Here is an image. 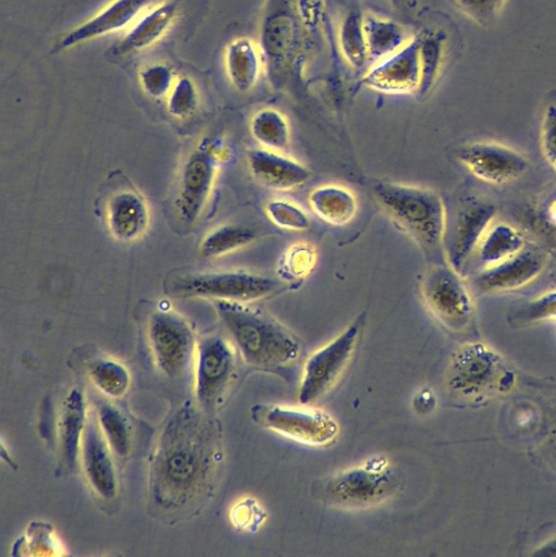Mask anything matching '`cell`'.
I'll return each instance as SVG.
<instances>
[{
  "instance_id": "cell-39",
  "label": "cell",
  "mask_w": 556,
  "mask_h": 557,
  "mask_svg": "<svg viewBox=\"0 0 556 557\" xmlns=\"http://www.w3.org/2000/svg\"><path fill=\"white\" fill-rule=\"evenodd\" d=\"M265 512L252 498H244L231 511L233 524L240 530L255 531L264 520Z\"/></svg>"
},
{
  "instance_id": "cell-25",
  "label": "cell",
  "mask_w": 556,
  "mask_h": 557,
  "mask_svg": "<svg viewBox=\"0 0 556 557\" xmlns=\"http://www.w3.org/2000/svg\"><path fill=\"white\" fill-rule=\"evenodd\" d=\"M362 27L372 63L396 52L413 37L400 23L371 12L362 13Z\"/></svg>"
},
{
  "instance_id": "cell-42",
  "label": "cell",
  "mask_w": 556,
  "mask_h": 557,
  "mask_svg": "<svg viewBox=\"0 0 556 557\" xmlns=\"http://www.w3.org/2000/svg\"><path fill=\"white\" fill-rule=\"evenodd\" d=\"M534 556H556V535L542 545H540L532 553Z\"/></svg>"
},
{
  "instance_id": "cell-17",
  "label": "cell",
  "mask_w": 556,
  "mask_h": 557,
  "mask_svg": "<svg viewBox=\"0 0 556 557\" xmlns=\"http://www.w3.org/2000/svg\"><path fill=\"white\" fill-rule=\"evenodd\" d=\"M112 454L96 416L95 418L88 417L79 455L88 484L104 500H111L118 494V479Z\"/></svg>"
},
{
  "instance_id": "cell-19",
  "label": "cell",
  "mask_w": 556,
  "mask_h": 557,
  "mask_svg": "<svg viewBox=\"0 0 556 557\" xmlns=\"http://www.w3.org/2000/svg\"><path fill=\"white\" fill-rule=\"evenodd\" d=\"M153 0H112L97 14L67 32L60 40L63 49L131 26Z\"/></svg>"
},
{
  "instance_id": "cell-6",
  "label": "cell",
  "mask_w": 556,
  "mask_h": 557,
  "mask_svg": "<svg viewBox=\"0 0 556 557\" xmlns=\"http://www.w3.org/2000/svg\"><path fill=\"white\" fill-rule=\"evenodd\" d=\"M366 321L367 312H359L336 337L309 356L299 384L298 399L301 405L318 401L339 380L351 360Z\"/></svg>"
},
{
  "instance_id": "cell-3",
  "label": "cell",
  "mask_w": 556,
  "mask_h": 557,
  "mask_svg": "<svg viewBox=\"0 0 556 557\" xmlns=\"http://www.w3.org/2000/svg\"><path fill=\"white\" fill-rule=\"evenodd\" d=\"M371 191L376 205L428 258L444 249L447 213L440 194L388 181L373 183Z\"/></svg>"
},
{
  "instance_id": "cell-14",
  "label": "cell",
  "mask_w": 556,
  "mask_h": 557,
  "mask_svg": "<svg viewBox=\"0 0 556 557\" xmlns=\"http://www.w3.org/2000/svg\"><path fill=\"white\" fill-rule=\"evenodd\" d=\"M496 207L485 200L471 198L457 209L444 238L445 261L462 273L481 239L494 223Z\"/></svg>"
},
{
  "instance_id": "cell-7",
  "label": "cell",
  "mask_w": 556,
  "mask_h": 557,
  "mask_svg": "<svg viewBox=\"0 0 556 557\" xmlns=\"http://www.w3.org/2000/svg\"><path fill=\"white\" fill-rule=\"evenodd\" d=\"M283 282L261 273L228 270L188 274L174 280L173 293L183 297H200L249 304L280 293Z\"/></svg>"
},
{
  "instance_id": "cell-43",
  "label": "cell",
  "mask_w": 556,
  "mask_h": 557,
  "mask_svg": "<svg viewBox=\"0 0 556 557\" xmlns=\"http://www.w3.org/2000/svg\"><path fill=\"white\" fill-rule=\"evenodd\" d=\"M549 432L547 436L548 446L551 448V451L556 458V416L553 418L552 423L549 425Z\"/></svg>"
},
{
  "instance_id": "cell-33",
  "label": "cell",
  "mask_w": 556,
  "mask_h": 557,
  "mask_svg": "<svg viewBox=\"0 0 556 557\" xmlns=\"http://www.w3.org/2000/svg\"><path fill=\"white\" fill-rule=\"evenodd\" d=\"M421 83L419 95L428 94L434 86L444 58L443 40L436 33L419 35Z\"/></svg>"
},
{
  "instance_id": "cell-27",
  "label": "cell",
  "mask_w": 556,
  "mask_h": 557,
  "mask_svg": "<svg viewBox=\"0 0 556 557\" xmlns=\"http://www.w3.org/2000/svg\"><path fill=\"white\" fill-rule=\"evenodd\" d=\"M249 131L260 147L285 152L291 145V126L287 117L275 108L256 111L249 121Z\"/></svg>"
},
{
  "instance_id": "cell-10",
  "label": "cell",
  "mask_w": 556,
  "mask_h": 557,
  "mask_svg": "<svg viewBox=\"0 0 556 557\" xmlns=\"http://www.w3.org/2000/svg\"><path fill=\"white\" fill-rule=\"evenodd\" d=\"M147 341L157 368L180 377L194 362L197 343L188 322L170 310H157L146 325Z\"/></svg>"
},
{
  "instance_id": "cell-26",
  "label": "cell",
  "mask_w": 556,
  "mask_h": 557,
  "mask_svg": "<svg viewBox=\"0 0 556 557\" xmlns=\"http://www.w3.org/2000/svg\"><path fill=\"white\" fill-rule=\"evenodd\" d=\"M526 245L519 230L506 222L493 223L481 239L473 257L482 269H485L512 257Z\"/></svg>"
},
{
  "instance_id": "cell-37",
  "label": "cell",
  "mask_w": 556,
  "mask_h": 557,
  "mask_svg": "<svg viewBox=\"0 0 556 557\" xmlns=\"http://www.w3.org/2000/svg\"><path fill=\"white\" fill-rule=\"evenodd\" d=\"M175 81L174 71L164 63L145 66L139 72V83L143 90L153 99L168 97Z\"/></svg>"
},
{
  "instance_id": "cell-11",
  "label": "cell",
  "mask_w": 556,
  "mask_h": 557,
  "mask_svg": "<svg viewBox=\"0 0 556 557\" xmlns=\"http://www.w3.org/2000/svg\"><path fill=\"white\" fill-rule=\"evenodd\" d=\"M459 163L477 180L503 186L524 176L529 159L519 150L497 141H473L456 152Z\"/></svg>"
},
{
  "instance_id": "cell-21",
  "label": "cell",
  "mask_w": 556,
  "mask_h": 557,
  "mask_svg": "<svg viewBox=\"0 0 556 557\" xmlns=\"http://www.w3.org/2000/svg\"><path fill=\"white\" fill-rule=\"evenodd\" d=\"M176 13L177 4L174 1L161 2L147 9L114 46L113 53L124 55L152 46L171 27Z\"/></svg>"
},
{
  "instance_id": "cell-22",
  "label": "cell",
  "mask_w": 556,
  "mask_h": 557,
  "mask_svg": "<svg viewBox=\"0 0 556 557\" xmlns=\"http://www.w3.org/2000/svg\"><path fill=\"white\" fill-rule=\"evenodd\" d=\"M87 420L84 394L74 387L62 401L58 422L61 462L67 471L75 469Z\"/></svg>"
},
{
  "instance_id": "cell-16",
  "label": "cell",
  "mask_w": 556,
  "mask_h": 557,
  "mask_svg": "<svg viewBox=\"0 0 556 557\" xmlns=\"http://www.w3.org/2000/svg\"><path fill=\"white\" fill-rule=\"evenodd\" d=\"M546 263V252L539 247L526 245L512 257L482 269L475 283L485 293L516 290L533 282L543 272Z\"/></svg>"
},
{
  "instance_id": "cell-20",
  "label": "cell",
  "mask_w": 556,
  "mask_h": 557,
  "mask_svg": "<svg viewBox=\"0 0 556 557\" xmlns=\"http://www.w3.org/2000/svg\"><path fill=\"white\" fill-rule=\"evenodd\" d=\"M106 212L108 227L118 240L135 242L148 228V206L136 191L121 190L113 194L107 202Z\"/></svg>"
},
{
  "instance_id": "cell-9",
  "label": "cell",
  "mask_w": 556,
  "mask_h": 557,
  "mask_svg": "<svg viewBox=\"0 0 556 557\" xmlns=\"http://www.w3.org/2000/svg\"><path fill=\"white\" fill-rule=\"evenodd\" d=\"M251 418L263 428L312 446L329 445L339 433V425L330 413L306 405H255Z\"/></svg>"
},
{
  "instance_id": "cell-34",
  "label": "cell",
  "mask_w": 556,
  "mask_h": 557,
  "mask_svg": "<svg viewBox=\"0 0 556 557\" xmlns=\"http://www.w3.org/2000/svg\"><path fill=\"white\" fill-rule=\"evenodd\" d=\"M509 319L518 325L556 321V289L546 290L515 307Z\"/></svg>"
},
{
  "instance_id": "cell-5",
  "label": "cell",
  "mask_w": 556,
  "mask_h": 557,
  "mask_svg": "<svg viewBox=\"0 0 556 557\" xmlns=\"http://www.w3.org/2000/svg\"><path fill=\"white\" fill-rule=\"evenodd\" d=\"M396 469L385 456L338 471L318 483V496L329 505L361 509L383 503L400 486Z\"/></svg>"
},
{
  "instance_id": "cell-30",
  "label": "cell",
  "mask_w": 556,
  "mask_h": 557,
  "mask_svg": "<svg viewBox=\"0 0 556 557\" xmlns=\"http://www.w3.org/2000/svg\"><path fill=\"white\" fill-rule=\"evenodd\" d=\"M338 45L343 58L355 70L362 69L370 60L362 27V14L349 12L342 21Z\"/></svg>"
},
{
  "instance_id": "cell-45",
  "label": "cell",
  "mask_w": 556,
  "mask_h": 557,
  "mask_svg": "<svg viewBox=\"0 0 556 557\" xmlns=\"http://www.w3.org/2000/svg\"><path fill=\"white\" fill-rule=\"evenodd\" d=\"M548 219H549L551 223L556 225V200H554L551 203V207L548 209Z\"/></svg>"
},
{
  "instance_id": "cell-13",
  "label": "cell",
  "mask_w": 556,
  "mask_h": 557,
  "mask_svg": "<svg viewBox=\"0 0 556 557\" xmlns=\"http://www.w3.org/2000/svg\"><path fill=\"white\" fill-rule=\"evenodd\" d=\"M220 152L217 143L207 140L184 164L175 207L186 223H193L208 201L222 160Z\"/></svg>"
},
{
  "instance_id": "cell-4",
  "label": "cell",
  "mask_w": 556,
  "mask_h": 557,
  "mask_svg": "<svg viewBox=\"0 0 556 557\" xmlns=\"http://www.w3.org/2000/svg\"><path fill=\"white\" fill-rule=\"evenodd\" d=\"M515 373L504 358L483 343H469L454 355L446 373L447 394L458 401L478 403L512 387Z\"/></svg>"
},
{
  "instance_id": "cell-41",
  "label": "cell",
  "mask_w": 556,
  "mask_h": 557,
  "mask_svg": "<svg viewBox=\"0 0 556 557\" xmlns=\"http://www.w3.org/2000/svg\"><path fill=\"white\" fill-rule=\"evenodd\" d=\"M412 404L419 413H428L434 409L436 399L431 391L422 389L416 394Z\"/></svg>"
},
{
  "instance_id": "cell-12",
  "label": "cell",
  "mask_w": 556,
  "mask_h": 557,
  "mask_svg": "<svg viewBox=\"0 0 556 557\" xmlns=\"http://www.w3.org/2000/svg\"><path fill=\"white\" fill-rule=\"evenodd\" d=\"M234 346L219 335L203 337L197 343L195 393L205 408L217 405L227 391L235 374Z\"/></svg>"
},
{
  "instance_id": "cell-24",
  "label": "cell",
  "mask_w": 556,
  "mask_h": 557,
  "mask_svg": "<svg viewBox=\"0 0 556 557\" xmlns=\"http://www.w3.org/2000/svg\"><path fill=\"white\" fill-rule=\"evenodd\" d=\"M311 210L324 222L332 225H346L358 211L355 193L338 184H324L314 187L308 196Z\"/></svg>"
},
{
  "instance_id": "cell-2",
  "label": "cell",
  "mask_w": 556,
  "mask_h": 557,
  "mask_svg": "<svg viewBox=\"0 0 556 557\" xmlns=\"http://www.w3.org/2000/svg\"><path fill=\"white\" fill-rule=\"evenodd\" d=\"M234 348L249 367L281 372L301 354L297 336L270 313L245 302L214 300Z\"/></svg>"
},
{
  "instance_id": "cell-23",
  "label": "cell",
  "mask_w": 556,
  "mask_h": 557,
  "mask_svg": "<svg viewBox=\"0 0 556 557\" xmlns=\"http://www.w3.org/2000/svg\"><path fill=\"white\" fill-rule=\"evenodd\" d=\"M224 65L232 86L247 92L255 87L262 73V52L252 39L236 38L226 46Z\"/></svg>"
},
{
  "instance_id": "cell-29",
  "label": "cell",
  "mask_w": 556,
  "mask_h": 557,
  "mask_svg": "<svg viewBox=\"0 0 556 557\" xmlns=\"http://www.w3.org/2000/svg\"><path fill=\"white\" fill-rule=\"evenodd\" d=\"M86 373L91 383L104 395L118 398L129 387V373L119 361L108 357H96L86 363Z\"/></svg>"
},
{
  "instance_id": "cell-31",
  "label": "cell",
  "mask_w": 556,
  "mask_h": 557,
  "mask_svg": "<svg viewBox=\"0 0 556 557\" xmlns=\"http://www.w3.org/2000/svg\"><path fill=\"white\" fill-rule=\"evenodd\" d=\"M95 416L113 455L126 458L131 451V432L121 411L110 404H100Z\"/></svg>"
},
{
  "instance_id": "cell-32",
  "label": "cell",
  "mask_w": 556,
  "mask_h": 557,
  "mask_svg": "<svg viewBox=\"0 0 556 557\" xmlns=\"http://www.w3.org/2000/svg\"><path fill=\"white\" fill-rule=\"evenodd\" d=\"M317 262L318 250L311 243H294L280 259L277 278L284 284L301 281L313 271Z\"/></svg>"
},
{
  "instance_id": "cell-28",
  "label": "cell",
  "mask_w": 556,
  "mask_h": 557,
  "mask_svg": "<svg viewBox=\"0 0 556 557\" xmlns=\"http://www.w3.org/2000/svg\"><path fill=\"white\" fill-rule=\"evenodd\" d=\"M258 238L255 228L243 224H224L209 232L199 245V253L207 259L219 258L249 246Z\"/></svg>"
},
{
  "instance_id": "cell-44",
  "label": "cell",
  "mask_w": 556,
  "mask_h": 557,
  "mask_svg": "<svg viewBox=\"0 0 556 557\" xmlns=\"http://www.w3.org/2000/svg\"><path fill=\"white\" fill-rule=\"evenodd\" d=\"M394 7L401 10H412L416 8V0H390Z\"/></svg>"
},
{
  "instance_id": "cell-1",
  "label": "cell",
  "mask_w": 556,
  "mask_h": 557,
  "mask_svg": "<svg viewBox=\"0 0 556 557\" xmlns=\"http://www.w3.org/2000/svg\"><path fill=\"white\" fill-rule=\"evenodd\" d=\"M215 435L213 425L191 408L169 420L151 460L150 493L157 507L178 511L201 497L217 463Z\"/></svg>"
},
{
  "instance_id": "cell-15",
  "label": "cell",
  "mask_w": 556,
  "mask_h": 557,
  "mask_svg": "<svg viewBox=\"0 0 556 557\" xmlns=\"http://www.w3.org/2000/svg\"><path fill=\"white\" fill-rule=\"evenodd\" d=\"M362 83L388 95L418 92L421 83L419 35L396 52L372 63L363 73Z\"/></svg>"
},
{
  "instance_id": "cell-36",
  "label": "cell",
  "mask_w": 556,
  "mask_h": 557,
  "mask_svg": "<svg viewBox=\"0 0 556 557\" xmlns=\"http://www.w3.org/2000/svg\"><path fill=\"white\" fill-rule=\"evenodd\" d=\"M198 107V92L194 82L187 77H177L166 97L169 113L176 119L191 115Z\"/></svg>"
},
{
  "instance_id": "cell-40",
  "label": "cell",
  "mask_w": 556,
  "mask_h": 557,
  "mask_svg": "<svg viewBox=\"0 0 556 557\" xmlns=\"http://www.w3.org/2000/svg\"><path fill=\"white\" fill-rule=\"evenodd\" d=\"M506 0H454L456 7L479 24L492 22L501 12Z\"/></svg>"
},
{
  "instance_id": "cell-35",
  "label": "cell",
  "mask_w": 556,
  "mask_h": 557,
  "mask_svg": "<svg viewBox=\"0 0 556 557\" xmlns=\"http://www.w3.org/2000/svg\"><path fill=\"white\" fill-rule=\"evenodd\" d=\"M264 211L269 220L283 230L304 232L311 225L308 213L297 203L286 199H270L264 205Z\"/></svg>"
},
{
  "instance_id": "cell-8",
  "label": "cell",
  "mask_w": 556,
  "mask_h": 557,
  "mask_svg": "<svg viewBox=\"0 0 556 557\" xmlns=\"http://www.w3.org/2000/svg\"><path fill=\"white\" fill-rule=\"evenodd\" d=\"M420 294L429 312L446 330L465 332L472 323L474 304L461 273L445 262L432 263L423 273Z\"/></svg>"
},
{
  "instance_id": "cell-18",
  "label": "cell",
  "mask_w": 556,
  "mask_h": 557,
  "mask_svg": "<svg viewBox=\"0 0 556 557\" xmlns=\"http://www.w3.org/2000/svg\"><path fill=\"white\" fill-rule=\"evenodd\" d=\"M247 163L254 178L271 190H291L311 177L310 170L300 161L262 147L248 151Z\"/></svg>"
},
{
  "instance_id": "cell-38",
  "label": "cell",
  "mask_w": 556,
  "mask_h": 557,
  "mask_svg": "<svg viewBox=\"0 0 556 557\" xmlns=\"http://www.w3.org/2000/svg\"><path fill=\"white\" fill-rule=\"evenodd\" d=\"M540 147L544 160L556 175V102L548 103L543 111Z\"/></svg>"
}]
</instances>
